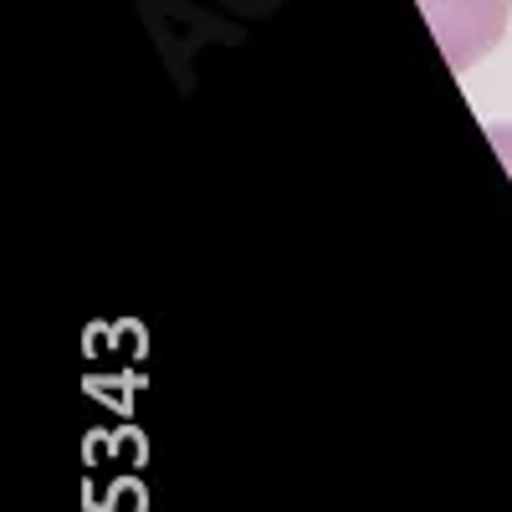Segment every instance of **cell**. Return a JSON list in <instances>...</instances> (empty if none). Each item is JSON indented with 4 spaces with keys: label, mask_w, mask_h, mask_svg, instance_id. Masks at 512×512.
<instances>
[{
    "label": "cell",
    "mask_w": 512,
    "mask_h": 512,
    "mask_svg": "<svg viewBox=\"0 0 512 512\" xmlns=\"http://www.w3.org/2000/svg\"><path fill=\"white\" fill-rule=\"evenodd\" d=\"M415 6H420L425 26L436 31L451 72L477 67L502 41L507 16H512V0H415Z\"/></svg>",
    "instance_id": "cell-1"
},
{
    "label": "cell",
    "mask_w": 512,
    "mask_h": 512,
    "mask_svg": "<svg viewBox=\"0 0 512 512\" xmlns=\"http://www.w3.org/2000/svg\"><path fill=\"white\" fill-rule=\"evenodd\" d=\"M487 139H492V149H497L502 169L512 175V123H487Z\"/></svg>",
    "instance_id": "cell-2"
}]
</instances>
